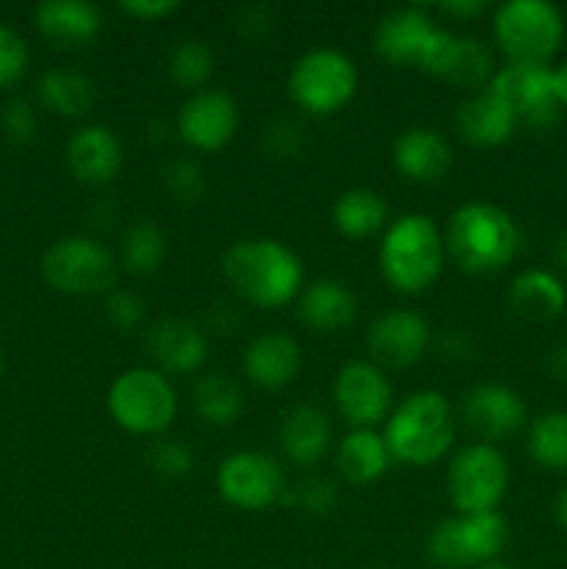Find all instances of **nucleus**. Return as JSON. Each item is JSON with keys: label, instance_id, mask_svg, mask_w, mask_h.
Instances as JSON below:
<instances>
[{"label": "nucleus", "instance_id": "nucleus-1", "mask_svg": "<svg viewBox=\"0 0 567 569\" xmlns=\"http://www.w3.org/2000/svg\"><path fill=\"white\" fill-rule=\"evenodd\" d=\"M220 264L228 287L253 309H284L306 287L304 261L281 239H237L228 244Z\"/></svg>", "mask_w": 567, "mask_h": 569}, {"label": "nucleus", "instance_id": "nucleus-2", "mask_svg": "<svg viewBox=\"0 0 567 569\" xmlns=\"http://www.w3.org/2000/svg\"><path fill=\"white\" fill-rule=\"evenodd\" d=\"M445 253L467 276H493L520 253V228L515 217L489 200H467L442 231Z\"/></svg>", "mask_w": 567, "mask_h": 569}, {"label": "nucleus", "instance_id": "nucleus-3", "mask_svg": "<svg viewBox=\"0 0 567 569\" xmlns=\"http://www.w3.org/2000/svg\"><path fill=\"white\" fill-rule=\"evenodd\" d=\"M456 409L437 389H420L395 403L384 422V442L392 461L404 467H434L454 450Z\"/></svg>", "mask_w": 567, "mask_h": 569}, {"label": "nucleus", "instance_id": "nucleus-4", "mask_svg": "<svg viewBox=\"0 0 567 569\" xmlns=\"http://www.w3.org/2000/svg\"><path fill=\"white\" fill-rule=\"evenodd\" d=\"M445 237L437 220L422 211L389 220L378 244V267L389 289L400 295H422L437 283L445 267Z\"/></svg>", "mask_w": 567, "mask_h": 569}, {"label": "nucleus", "instance_id": "nucleus-5", "mask_svg": "<svg viewBox=\"0 0 567 569\" xmlns=\"http://www.w3.org/2000/svg\"><path fill=\"white\" fill-rule=\"evenodd\" d=\"M106 409L115 426L131 437L159 439L178 415V392L153 367H128L111 381Z\"/></svg>", "mask_w": 567, "mask_h": 569}, {"label": "nucleus", "instance_id": "nucleus-6", "mask_svg": "<svg viewBox=\"0 0 567 569\" xmlns=\"http://www.w3.org/2000/svg\"><path fill=\"white\" fill-rule=\"evenodd\" d=\"M493 39L506 61L550 64L565 39V17L548 0H506L493 14Z\"/></svg>", "mask_w": 567, "mask_h": 569}, {"label": "nucleus", "instance_id": "nucleus-7", "mask_svg": "<svg viewBox=\"0 0 567 569\" xmlns=\"http://www.w3.org/2000/svg\"><path fill=\"white\" fill-rule=\"evenodd\" d=\"M359 89L354 59L337 48H311L295 59L287 76L289 100L309 117H331L348 109Z\"/></svg>", "mask_w": 567, "mask_h": 569}, {"label": "nucleus", "instance_id": "nucleus-8", "mask_svg": "<svg viewBox=\"0 0 567 569\" xmlns=\"http://www.w3.org/2000/svg\"><path fill=\"white\" fill-rule=\"evenodd\" d=\"M509 545V522L500 511L445 517L426 539L428 561L439 569H472L498 561Z\"/></svg>", "mask_w": 567, "mask_h": 569}, {"label": "nucleus", "instance_id": "nucleus-9", "mask_svg": "<svg viewBox=\"0 0 567 569\" xmlns=\"http://www.w3.org/2000/svg\"><path fill=\"white\" fill-rule=\"evenodd\" d=\"M509 461L498 445L470 442L454 450L445 472L448 498L456 515L498 511L509 495Z\"/></svg>", "mask_w": 567, "mask_h": 569}, {"label": "nucleus", "instance_id": "nucleus-10", "mask_svg": "<svg viewBox=\"0 0 567 569\" xmlns=\"http://www.w3.org/2000/svg\"><path fill=\"white\" fill-rule=\"evenodd\" d=\"M117 259L100 239L64 237L42 256V278L50 289L70 298L100 295L115 283Z\"/></svg>", "mask_w": 567, "mask_h": 569}, {"label": "nucleus", "instance_id": "nucleus-11", "mask_svg": "<svg viewBox=\"0 0 567 569\" xmlns=\"http://www.w3.org/2000/svg\"><path fill=\"white\" fill-rule=\"evenodd\" d=\"M217 492L239 511H267L287 492V476L276 456L265 450H237L217 467Z\"/></svg>", "mask_w": 567, "mask_h": 569}, {"label": "nucleus", "instance_id": "nucleus-12", "mask_svg": "<svg viewBox=\"0 0 567 569\" xmlns=\"http://www.w3.org/2000/svg\"><path fill=\"white\" fill-rule=\"evenodd\" d=\"M511 111L517 122L531 131H554L561 120V106L556 103L550 87V64H515L498 67L489 87Z\"/></svg>", "mask_w": 567, "mask_h": 569}, {"label": "nucleus", "instance_id": "nucleus-13", "mask_svg": "<svg viewBox=\"0 0 567 569\" xmlns=\"http://www.w3.org/2000/svg\"><path fill=\"white\" fill-rule=\"evenodd\" d=\"M334 406L350 428H376L395 409V389L387 370L370 359L345 361L334 378Z\"/></svg>", "mask_w": 567, "mask_h": 569}, {"label": "nucleus", "instance_id": "nucleus-14", "mask_svg": "<svg viewBox=\"0 0 567 569\" xmlns=\"http://www.w3.org/2000/svg\"><path fill=\"white\" fill-rule=\"evenodd\" d=\"M442 26L420 6H398L389 9L372 31V50L378 59L400 70H420L431 56Z\"/></svg>", "mask_w": 567, "mask_h": 569}, {"label": "nucleus", "instance_id": "nucleus-15", "mask_svg": "<svg viewBox=\"0 0 567 569\" xmlns=\"http://www.w3.org/2000/svg\"><path fill=\"white\" fill-rule=\"evenodd\" d=\"M239 103L226 89H200L192 92L176 117V133L195 153H217L237 137Z\"/></svg>", "mask_w": 567, "mask_h": 569}, {"label": "nucleus", "instance_id": "nucleus-16", "mask_svg": "<svg viewBox=\"0 0 567 569\" xmlns=\"http://www.w3.org/2000/svg\"><path fill=\"white\" fill-rule=\"evenodd\" d=\"M431 326L415 309H387L367 326L365 345L372 365L389 370H406L422 361L431 348Z\"/></svg>", "mask_w": 567, "mask_h": 569}, {"label": "nucleus", "instance_id": "nucleus-17", "mask_svg": "<svg viewBox=\"0 0 567 569\" xmlns=\"http://www.w3.org/2000/svg\"><path fill=\"white\" fill-rule=\"evenodd\" d=\"M459 417L478 437V442H504L515 437L528 420L526 400L506 383H476L461 395Z\"/></svg>", "mask_w": 567, "mask_h": 569}, {"label": "nucleus", "instance_id": "nucleus-18", "mask_svg": "<svg viewBox=\"0 0 567 569\" xmlns=\"http://www.w3.org/2000/svg\"><path fill=\"white\" fill-rule=\"evenodd\" d=\"M495 70L498 67L493 61V50L481 39L467 37V33H454L448 28L439 31L431 56H428L426 67H422V72L456 89H465L467 94L487 89Z\"/></svg>", "mask_w": 567, "mask_h": 569}, {"label": "nucleus", "instance_id": "nucleus-19", "mask_svg": "<svg viewBox=\"0 0 567 569\" xmlns=\"http://www.w3.org/2000/svg\"><path fill=\"white\" fill-rule=\"evenodd\" d=\"M145 350L153 359V370L167 378L195 376L209 359V339L195 322L165 317L145 333Z\"/></svg>", "mask_w": 567, "mask_h": 569}, {"label": "nucleus", "instance_id": "nucleus-20", "mask_svg": "<svg viewBox=\"0 0 567 569\" xmlns=\"http://www.w3.org/2000/svg\"><path fill=\"white\" fill-rule=\"evenodd\" d=\"M64 161L78 183L100 189L109 187L120 176L126 153H122L120 137L111 128L92 122L72 131V137L67 139Z\"/></svg>", "mask_w": 567, "mask_h": 569}, {"label": "nucleus", "instance_id": "nucleus-21", "mask_svg": "<svg viewBox=\"0 0 567 569\" xmlns=\"http://www.w3.org/2000/svg\"><path fill=\"white\" fill-rule=\"evenodd\" d=\"M304 370V348L287 331L256 333L242 350V376L265 392H278L295 383Z\"/></svg>", "mask_w": 567, "mask_h": 569}, {"label": "nucleus", "instance_id": "nucleus-22", "mask_svg": "<svg viewBox=\"0 0 567 569\" xmlns=\"http://www.w3.org/2000/svg\"><path fill=\"white\" fill-rule=\"evenodd\" d=\"M278 448L289 465L300 470H311L328 456L334 442V428L320 406L300 403L292 406L278 422Z\"/></svg>", "mask_w": 567, "mask_h": 569}, {"label": "nucleus", "instance_id": "nucleus-23", "mask_svg": "<svg viewBox=\"0 0 567 569\" xmlns=\"http://www.w3.org/2000/svg\"><path fill=\"white\" fill-rule=\"evenodd\" d=\"M454 150L448 139L431 126H409L395 137L392 164L406 181L437 183L448 176Z\"/></svg>", "mask_w": 567, "mask_h": 569}, {"label": "nucleus", "instance_id": "nucleus-24", "mask_svg": "<svg viewBox=\"0 0 567 569\" xmlns=\"http://www.w3.org/2000/svg\"><path fill=\"white\" fill-rule=\"evenodd\" d=\"M517 114L493 92L481 89L472 92L456 106L454 128L472 148H500L509 142L517 131Z\"/></svg>", "mask_w": 567, "mask_h": 569}, {"label": "nucleus", "instance_id": "nucleus-25", "mask_svg": "<svg viewBox=\"0 0 567 569\" xmlns=\"http://www.w3.org/2000/svg\"><path fill=\"white\" fill-rule=\"evenodd\" d=\"M33 26L56 48L78 50L100 37L103 14L89 0H44L33 9Z\"/></svg>", "mask_w": 567, "mask_h": 569}, {"label": "nucleus", "instance_id": "nucleus-26", "mask_svg": "<svg viewBox=\"0 0 567 569\" xmlns=\"http://www.w3.org/2000/svg\"><path fill=\"white\" fill-rule=\"evenodd\" d=\"M359 315V298L354 289L337 278H317L306 283L295 300V317L315 333H337L348 328Z\"/></svg>", "mask_w": 567, "mask_h": 569}, {"label": "nucleus", "instance_id": "nucleus-27", "mask_svg": "<svg viewBox=\"0 0 567 569\" xmlns=\"http://www.w3.org/2000/svg\"><path fill=\"white\" fill-rule=\"evenodd\" d=\"M337 470L350 487H370L387 476L392 456L376 428H350L337 445Z\"/></svg>", "mask_w": 567, "mask_h": 569}, {"label": "nucleus", "instance_id": "nucleus-28", "mask_svg": "<svg viewBox=\"0 0 567 569\" xmlns=\"http://www.w3.org/2000/svg\"><path fill=\"white\" fill-rule=\"evenodd\" d=\"M567 289L550 270H526L511 281L509 309L520 320L550 322L565 311Z\"/></svg>", "mask_w": 567, "mask_h": 569}, {"label": "nucleus", "instance_id": "nucleus-29", "mask_svg": "<svg viewBox=\"0 0 567 569\" xmlns=\"http://www.w3.org/2000/svg\"><path fill=\"white\" fill-rule=\"evenodd\" d=\"M37 98L42 109L67 120H78L92 111L98 87L87 72L72 70V67H48L37 81Z\"/></svg>", "mask_w": 567, "mask_h": 569}, {"label": "nucleus", "instance_id": "nucleus-30", "mask_svg": "<svg viewBox=\"0 0 567 569\" xmlns=\"http://www.w3.org/2000/svg\"><path fill=\"white\" fill-rule=\"evenodd\" d=\"M334 228L342 233L345 239H370L376 233H384L389 226V206L381 192L370 187H354L337 194L331 206Z\"/></svg>", "mask_w": 567, "mask_h": 569}, {"label": "nucleus", "instance_id": "nucleus-31", "mask_svg": "<svg viewBox=\"0 0 567 569\" xmlns=\"http://www.w3.org/2000/svg\"><path fill=\"white\" fill-rule=\"evenodd\" d=\"M189 403L200 422L211 428H228L242 417L245 392L226 372H206L189 389Z\"/></svg>", "mask_w": 567, "mask_h": 569}, {"label": "nucleus", "instance_id": "nucleus-32", "mask_svg": "<svg viewBox=\"0 0 567 569\" xmlns=\"http://www.w3.org/2000/svg\"><path fill=\"white\" fill-rule=\"evenodd\" d=\"M167 259V233L153 220H137L126 228L120 242V264L128 276L148 278Z\"/></svg>", "mask_w": 567, "mask_h": 569}, {"label": "nucleus", "instance_id": "nucleus-33", "mask_svg": "<svg viewBox=\"0 0 567 569\" xmlns=\"http://www.w3.org/2000/svg\"><path fill=\"white\" fill-rule=\"evenodd\" d=\"M528 459L548 472H567V411L534 417L526 433Z\"/></svg>", "mask_w": 567, "mask_h": 569}, {"label": "nucleus", "instance_id": "nucleus-34", "mask_svg": "<svg viewBox=\"0 0 567 569\" xmlns=\"http://www.w3.org/2000/svg\"><path fill=\"white\" fill-rule=\"evenodd\" d=\"M211 72H215V50L203 39H181L167 53V78L176 87L200 92L211 78Z\"/></svg>", "mask_w": 567, "mask_h": 569}, {"label": "nucleus", "instance_id": "nucleus-35", "mask_svg": "<svg viewBox=\"0 0 567 569\" xmlns=\"http://www.w3.org/2000/svg\"><path fill=\"white\" fill-rule=\"evenodd\" d=\"M161 187L178 203H200L206 194V172L192 156H176L161 170Z\"/></svg>", "mask_w": 567, "mask_h": 569}, {"label": "nucleus", "instance_id": "nucleus-36", "mask_svg": "<svg viewBox=\"0 0 567 569\" xmlns=\"http://www.w3.org/2000/svg\"><path fill=\"white\" fill-rule=\"evenodd\" d=\"M145 461H148V467L156 476L167 478V481H178V478H187L192 472L195 453L183 439L159 437L150 442Z\"/></svg>", "mask_w": 567, "mask_h": 569}, {"label": "nucleus", "instance_id": "nucleus-37", "mask_svg": "<svg viewBox=\"0 0 567 569\" xmlns=\"http://www.w3.org/2000/svg\"><path fill=\"white\" fill-rule=\"evenodd\" d=\"M31 64V53L20 33L0 22V89H9L22 81Z\"/></svg>", "mask_w": 567, "mask_h": 569}, {"label": "nucleus", "instance_id": "nucleus-38", "mask_svg": "<svg viewBox=\"0 0 567 569\" xmlns=\"http://www.w3.org/2000/svg\"><path fill=\"white\" fill-rule=\"evenodd\" d=\"M0 131L11 144H31L39 133V117L28 100L11 98L0 109Z\"/></svg>", "mask_w": 567, "mask_h": 569}, {"label": "nucleus", "instance_id": "nucleus-39", "mask_svg": "<svg viewBox=\"0 0 567 569\" xmlns=\"http://www.w3.org/2000/svg\"><path fill=\"white\" fill-rule=\"evenodd\" d=\"M292 500L298 503L300 511H306V515L326 517L337 509L339 495H337V487H334L328 478L309 476L306 481H300L298 487L292 489Z\"/></svg>", "mask_w": 567, "mask_h": 569}, {"label": "nucleus", "instance_id": "nucleus-40", "mask_svg": "<svg viewBox=\"0 0 567 569\" xmlns=\"http://www.w3.org/2000/svg\"><path fill=\"white\" fill-rule=\"evenodd\" d=\"M306 144V131L295 120H272L261 133V148L272 159H295Z\"/></svg>", "mask_w": 567, "mask_h": 569}, {"label": "nucleus", "instance_id": "nucleus-41", "mask_svg": "<svg viewBox=\"0 0 567 569\" xmlns=\"http://www.w3.org/2000/svg\"><path fill=\"white\" fill-rule=\"evenodd\" d=\"M103 311L106 320L115 328H120V331H133V328L142 326L145 317H148L145 300L139 298L137 292H128V289H115V292L106 295Z\"/></svg>", "mask_w": 567, "mask_h": 569}, {"label": "nucleus", "instance_id": "nucleus-42", "mask_svg": "<svg viewBox=\"0 0 567 569\" xmlns=\"http://www.w3.org/2000/svg\"><path fill=\"white\" fill-rule=\"evenodd\" d=\"M233 28H237L239 37L250 39V42H256V39H265L272 28L270 9L261 3L242 6V9L233 14Z\"/></svg>", "mask_w": 567, "mask_h": 569}, {"label": "nucleus", "instance_id": "nucleus-43", "mask_svg": "<svg viewBox=\"0 0 567 569\" xmlns=\"http://www.w3.org/2000/svg\"><path fill=\"white\" fill-rule=\"evenodd\" d=\"M122 14H128L137 22H161L178 11L176 0H122Z\"/></svg>", "mask_w": 567, "mask_h": 569}, {"label": "nucleus", "instance_id": "nucleus-44", "mask_svg": "<svg viewBox=\"0 0 567 569\" xmlns=\"http://www.w3.org/2000/svg\"><path fill=\"white\" fill-rule=\"evenodd\" d=\"M487 11V3L484 0H448V3H439V14L454 17V20H476Z\"/></svg>", "mask_w": 567, "mask_h": 569}, {"label": "nucleus", "instance_id": "nucleus-45", "mask_svg": "<svg viewBox=\"0 0 567 569\" xmlns=\"http://www.w3.org/2000/svg\"><path fill=\"white\" fill-rule=\"evenodd\" d=\"M442 350L450 359H465V353H470V337H467V331H448V337L442 339Z\"/></svg>", "mask_w": 567, "mask_h": 569}, {"label": "nucleus", "instance_id": "nucleus-46", "mask_svg": "<svg viewBox=\"0 0 567 569\" xmlns=\"http://www.w3.org/2000/svg\"><path fill=\"white\" fill-rule=\"evenodd\" d=\"M550 87H554V98L561 109H567V61L550 67Z\"/></svg>", "mask_w": 567, "mask_h": 569}, {"label": "nucleus", "instance_id": "nucleus-47", "mask_svg": "<svg viewBox=\"0 0 567 569\" xmlns=\"http://www.w3.org/2000/svg\"><path fill=\"white\" fill-rule=\"evenodd\" d=\"M548 372L556 378V381H567V345H559L548 353Z\"/></svg>", "mask_w": 567, "mask_h": 569}, {"label": "nucleus", "instance_id": "nucleus-48", "mask_svg": "<svg viewBox=\"0 0 567 569\" xmlns=\"http://www.w3.org/2000/svg\"><path fill=\"white\" fill-rule=\"evenodd\" d=\"M554 517H556V522H559V526L567 531V487L561 489L559 495H556V500H554Z\"/></svg>", "mask_w": 567, "mask_h": 569}, {"label": "nucleus", "instance_id": "nucleus-49", "mask_svg": "<svg viewBox=\"0 0 567 569\" xmlns=\"http://www.w3.org/2000/svg\"><path fill=\"white\" fill-rule=\"evenodd\" d=\"M550 253H554V261L561 267V270H567V233H561V237L554 239V248H550Z\"/></svg>", "mask_w": 567, "mask_h": 569}, {"label": "nucleus", "instance_id": "nucleus-50", "mask_svg": "<svg viewBox=\"0 0 567 569\" xmlns=\"http://www.w3.org/2000/svg\"><path fill=\"white\" fill-rule=\"evenodd\" d=\"M472 569H515V567L504 565V561H489V565H481V567H472Z\"/></svg>", "mask_w": 567, "mask_h": 569}, {"label": "nucleus", "instance_id": "nucleus-51", "mask_svg": "<svg viewBox=\"0 0 567 569\" xmlns=\"http://www.w3.org/2000/svg\"><path fill=\"white\" fill-rule=\"evenodd\" d=\"M0 372H3V350H0Z\"/></svg>", "mask_w": 567, "mask_h": 569}]
</instances>
